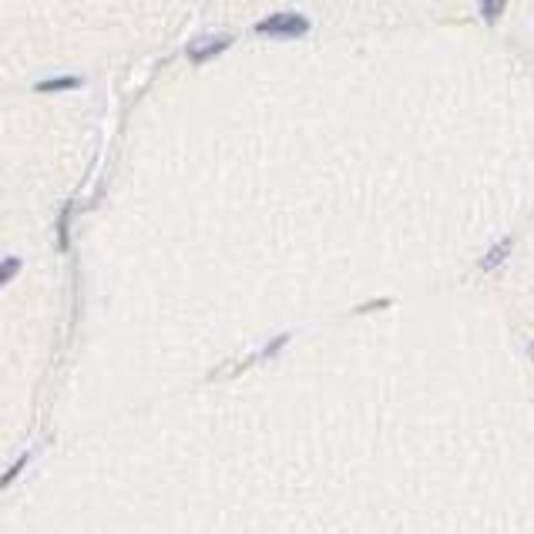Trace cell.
I'll list each match as a JSON object with an SVG mask.
<instances>
[{
  "mask_svg": "<svg viewBox=\"0 0 534 534\" xmlns=\"http://www.w3.org/2000/svg\"><path fill=\"white\" fill-rule=\"evenodd\" d=\"M508 249H511V239H504V242H497V246H494V253H491V255H484V259H481V269H494V266H497V262H501V259L508 255Z\"/></svg>",
  "mask_w": 534,
  "mask_h": 534,
  "instance_id": "277c9868",
  "label": "cell"
},
{
  "mask_svg": "<svg viewBox=\"0 0 534 534\" xmlns=\"http://www.w3.org/2000/svg\"><path fill=\"white\" fill-rule=\"evenodd\" d=\"M504 7H508V0H481V14L487 21H497L504 14Z\"/></svg>",
  "mask_w": 534,
  "mask_h": 534,
  "instance_id": "5b68a950",
  "label": "cell"
},
{
  "mask_svg": "<svg viewBox=\"0 0 534 534\" xmlns=\"http://www.w3.org/2000/svg\"><path fill=\"white\" fill-rule=\"evenodd\" d=\"M255 30L266 34V37H303L306 30H309V21H306L303 14H273V17L259 21Z\"/></svg>",
  "mask_w": 534,
  "mask_h": 534,
  "instance_id": "6da1fadb",
  "label": "cell"
},
{
  "mask_svg": "<svg viewBox=\"0 0 534 534\" xmlns=\"http://www.w3.org/2000/svg\"><path fill=\"white\" fill-rule=\"evenodd\" d=\"M71 88H81V77L64 75V77H51V81H41L37 91H71Z\"/></svg>",
  "mask_w": 534,
  "mask_h": 534,
  "instance_id": "3957f363",
  "label": "cell"
},
{
  "mask_svg": "<svg viewBox=\"0 0 534 534\" xmlns=\"http://www.w3.org/2000/svg\"><path fill=\"white\" fill-rule=\"evenodd\" d=\"M229 44H232L229 34H222V37H199V41H192V44H188V61L202 64V61H208V57L222 54Z\"/></svg>",
  "mask_w": 534,
  "mask_h": 534,
  "instance_id": "7a4b0ae2",
  "label": "cell"
}]
</instances>
